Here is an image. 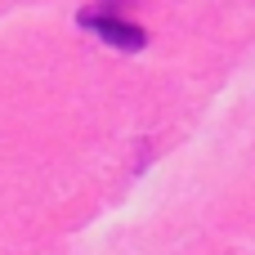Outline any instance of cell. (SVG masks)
<instances>
[{"label":"cell","instance_id":"cell-1","mask_svg":"<svg viewBox=\"0 0 255 255\" xmlns=\"http://www.w3.org/2000/svg\"><path fill=\"white\" fill-rule=\"evenodd\" d=\"M76 22H81L85 31H94V36H99L103 45H112V49H143V45H148V31H143L139 22L121 18V9H108V4L81 9Z\"/></svg>","mask_w":255,"mask_h":255}]
</instances>
